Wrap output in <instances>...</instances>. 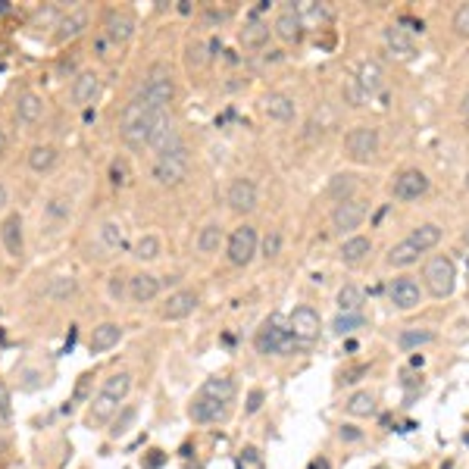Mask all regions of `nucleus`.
<instances>
[{"mask_svg": "<svg viewBox=\"0 0 469 469\" xmlns=\"http://www.w3.org/2000/svg\"><path fill=\"white\" fill-rule=\"evenodd\" d=\"M131 391V372H113L106 375L104 381H100L97 394H94L91 400V410H88V425H104L110 422L113 416L119 413V406H122V400L129 397Z\"/></svg>", "mask_w": 469, "mask_h": 469, "instance_id": "obj_2", "label": "nucleus"}, {"mask_svg": "<svg viewBox=\"0 0 469 469\" xmlns=\"http://www.w3.org/2000/svg\"><path fill=\"white\" fill-rule=\"evenodd\" d=\"M288 329L297 338L300 344H310L319 335V313L313 306H297V310L288 316Z\"/></svg>", "mask_w": 469, "mask_h": 469, "instance_id": "obj_19", "label": "nucleus"}, {"mask_svg": "<svg viewBox=\"0 0 469 469\" xmlns=\"http://www.w3.org/2000/svg\"><path fill=\"white\" fill-rule=\"evenodd\" d=\"M110 181H113L116 188L129 185V166H125V160H119V156L110 163Z\"/></svg>", "mask_w": 469, "mask_h": 469, "instance_id": "obj_47", "label": "nucleus"}, {"mask_svg": "<svg viewBox=\"0 0 469 469\" xmlns=\"http://www.w3.org/2000/svg\"><path fill=\"white\" fill-rule=\"evenodd\" d=\"M160 254H163V241L156 235H141L135 241V247H131V256L141 263H154Z\"/></svg>", "mask_w": 469, "mask_h": 469, "instance_id": "obj_35", "label": "nucleus"}, {"mask_svg": "<svg viewBox=\"0 0 469 469\" xmlns=\"http://www.w3.org/2000/svg\"><path fill=\"white\" fill-rule=\"evenodd\" d=\"M263 113H266L269 119H275V122H291L294 119V100L288 97V94H266L263 97Z\"/></svg>", "mask_w": 469, "mask_h": 469, "instance_id": "obj_29", "label": "nucleus"}, {"mask_svg": "<svg viewBox=\"0 0 469 469\" xmlns=\"http://www.w3.org/2000/svg\"><path fill=\"white\" fill-rule=\"evenodd\" d=\"M272 31L281 38V41H300V35H304V19H300L297 6H291V3L281 6L275 22H272Z\"/></svg>", "mask_w": 469, "mask_h": 469, "instance_id": "obj_23", "label": "nucleus"}, {"mask_svg": "<svg viewBox=\"0 0 469 469\" xmlns=\"http://www.w3.org/2000/svg\"><path fill=\"white\" fill-rule=\"evenodd\" d=\"M419 254H422V250H419L410 238H404L400 244H394V247L388 250V263H391V266H410V263L419 260Z\"/></svg>", "mask_w": 469, "mask_h": 469, "instance_id": "obj_36", "label": "nucleus"}, {"mask_svg": "<svg viewBox=\"0 0 469 469\" xmlns=\"http://www.w3.org/2000/svg\"><path fill=\"white\" fill-rule=\"evenodd\" d=\"M338 306H341V313H360L363 291L356 285H344L341 291H338Z\"/></svg>", "mask_w": 469, "mask_h": 469, "instance_id": "obj_42", "label": "nucleus"}, {"mask_svg": "<svg viewBox=\"0 0 469 469\" xmlns=\"http://www.w3.org/2000/svg\"><path fill=\"white\" fill-rule=\"evenodd\" d=\"M354 188H356L354 175L341 172V175H335V179L329 181V197H335L338 204H341V200H350V194H354Z\"/></svg>", "mask_w": 469, "mask_h": 469, "instance_id": "obj_41", "label": "nucleus"}, {"mask_svg": "<svg viewBox=\"0 0 469 469\" xmlns=\"http://www.w3.org/2000/svg\"><path fill=\"white\" fill-rule=\"evenodd\" d=\"M163 460H166V456H163L160 450H154V456L147 460V466H150V469H156V466H163Z\"/></svg>", "mask_w": 469, "mask_h": 469, "instance_id": "obj_57", "label": "nucleus"}, {"mask_svg": "<svg viewBox=\"0 0 469 469\" xmlns=\"http://www.w3.org/2000/svg\"><path fill=\"white\" fill-rule=\"evenodd\" d=\"M425 285L435 297H450L454 294V285H456V269H454V260L447 256H431L425 263Z\"/></svg>", "mask_w": 469, "mask_h": 469, "instance_id": "obj_8", "label": "nucleus"}, {"mask_svg": "<svg viewBox=\"0 0 469 469\" xmlns=\"http://www.w3.org/2000/svg\"><path fill=\"white\" fill-rule=\"evenodd\" d=\"M6 13H13V3L10 0H0V16H6Z\"/></svg>", "mask_w": 469, "mask_h": 469, "instance_id": "obj_59", "label": "nucleus"}, {"mask_svg": "<svg viewBox=\"0 0 469 469\" xmlns=\"http://www.w3.org/2000/svg\"><path fill=\"white\" fill-rule=\"evenodd\" d=\"M119 341H122V325L100 322V325H94L91 338H88V347H91V354H106V350L116 347Z\"/></svg>", "mask_w": 469, "mask_h": 469, "instance_id": "obj_26", "label": "nucleus"}, {"mask_svg": "<svg viewBox=\"0 0 469 469\" xmlns=\"http://www.w3.org/2000/svg\"><path fill=\"white\" fill-rule=\"evenodd\" d=\"M466 188H469V172H466Z\"/></svg>", "mask_w": 469, "mask_h": 469, "instance_id": "obj_62", "label": "nucleus"}, {"mask_svg": "<svg viewBox=\"0 0 469 469\" xmlns=\"http://www.w3.org/2000/svg\"><path fill=\"white\" fill-rule=\"evenodd\" d=\"M135 97H141L144 104L154 106V110H169V104H172V97H175V81H172V72H169L166 63H154V66L144 72V85Z\"/></svg>", "mask_w": 469, "mask_h": 469, "instance_id": "obj_5", "label": "nucleus"}, {"mask_svg": "<svg viewBox=\"0 0 469 469\" xmlns=\"http://www.w3.org/2000/svg\"><path fill=\"white\" fill-rule=\"evenodd\" d=\"M188 416L197 425H210V422H219V419L229 416V404H222V400H216V397H206V394H194L191 406H188Z\"/></svg>", "mask_w": 469, "mask_h": 469, "instance_id": "obj_16", "label": "nucleus"}, {"mask_svg": "<svg viewBox=\"0 0 469 469\" xmlns=\"http://www.w3.org/2000/svg\"><path fill=\"white\" fill-rule=\"evenodd\" d=\"M225 200H229L231 210L244 216V213H254V210H256V200H260V194H256V185H254V181L241 175V179H235V181L229 185V194H225Z\"/></svg>", "mask_w": 469, "mask_h": 469, "instance_id": "obj_17", "label": "nucleus"}, {"mask_svg": "<svg viewBox=\"0 0 469 469\" xmlns=\"http://www.w3.org/2000/svg\"><path fill=\"white\" fill-rule=\"evenodd\" d=\"M260 406H263V391H260V388H254V391L247 394V404H244V413L250 416V413H256Z\"/></svg>", "mask_w": 469, "mask_h": 469, "instance_id": "obj_51", "label": "nucleus"}, {"mask_svg": "<svg viewBox=\"0 0 469 469\" xmlns=\"http://www.w3.org/2000/svg\"><path fill=\"white\" fill-rule=\"evenodd\" d=\"M381 85H385V72H381V66L375 60H366L360 63V69H356L354 81L347 85V100L354 106H363L366 100H372L375 94L381 91Z\"/></svg>", "mask_w": 469, "mask_h": 469, "instance_id": "obj_6", "label": "nucleus"}, {"mask_svg": "<svg viewBox=\"0 0 469 469\" xmlns=\"http://www.w3.org/2000/svg\"><path fill=\"white\" fill-rule=\"evenodd\" d=\"M279 247H281V235H279V231H269L266 241H263V254L275 256V254H279Z\"/></svg>", "mask_w": 469, "mask_h": 469, "instance_id": "obj_50", "label": "nucleus"}, {"mask_svg": "<svg viewBox=\"0 0 469 469\" xmlns=\"http://www.w3.org/2000/svg\"><path fill=\"white\" fill-rule=\"evenodd\" d=\"M88 22H91V16H88L85 6H72L69 13H63L60 25H56V31H54V41H56V44L75 41V38H79L81 31L88 28Z\"/></svg>", "mask_w": 469, "mask_h": 469, "instance_id": "obj_22", "label": "nucleus"}, {"mask_svg": "<svg viewBox=\"0 0 469 469\" xmlns=\"http://www.w3.org/2000/svg\"><path fill=\"white\" fill-rule=\"evenodd\" d=\"M372 250V241H369L366 235H354L347 238V241L341 244V250H338V256H341V263H347V266H354V263H360L363 256Z\"/></svg>", "mask_w": 469, "mask_h": 469, "instance_id": "obj_32", "label": "nucleus"}, {"mask_svg": "<svg viewBox=\"0 0 469 469\" xmlns=\"http://www.w3.org/2000/svg\"><path fill=\"white\" fill-rule=\"evenodd\" d=\"M94 238H97V254L94 256H110V254H116V250H122L125 229L116 219H104V222L94 229Z\"/></svg>", "mask_w": 469, "mask_h": 469, "instance_id": "obj_21", "label": "nucleus"}, {"mask_svg": "<svg viewBox=\"0 0 469 469\" xmlns=\"http://www.w3.org/2000/svg\"><path fill=\"white\" fill-rule=\"evenodd\" d=\"M344 406H347L350 416H372V413H375V394L356 391V394H350Z\"/></svg>", "mask_w": 469, "mask_h": 469, "instance_id": "obj_38", "label": "nucleus"}, {"mask_svg": "<svg viewBox=\"0 0 469 469\" xmlns=\"http://www.w3.org/2000/svg\"><path fill=\"white\" fill-rule=\"evenodd\" d=\"M463 119H466V122H469V94H466V97H463Z\"/></svg>", "mask_w": 469, "mask_h": 469, "instance_id": "obj_60", "label": "nucleus"}, {"mask_svg": "<svg viewBox=\"0 0 469 469\" xmlns=\"http://www.w3.org/2000/svg\"><path fill=\"white\" fill-rule=\"evenodd\" d=\"M135 28L138 22L129 10H110L104 19V38L110 44H129L135 38Z\"/></svg>", "mask_w": 469, "mask_h": 469, "instance_id": "obj_11", "label": "nucleus"}, {"mask_svg": "<svg viewBox=\"0 0 469 469\" xmlns=\"http://www.w3.org/2000/svg\"><path fill=\"white\" fill-rule=\"evenodd\" d=\"M75 291H79L75 275H56V279H50V285L44 288V297H47L50 304H66L69 297H75Z\"/></svg>", "mask_w": 469, "mask_h": 469, "instance_id": "obj_30", "label": "nucleus"}, {"mask_svg": "<svg viewBox=\"0 0 469 469\" xmlns=\"http://www.w3.org/2000/svg\"><path fill=\"white\" fill-rule=\"evenodd\" d=\"M25 163H28V169L35 175H47V172H54V166L60 163V150H56L54 144H35V147H28V154H25Z\"/></svg>", "mask_w": 469, "mask_h": 469, "instance_id": "obj_25", "label": "nucleus"}, {"mask_svg": "<svg viewBox=\"0 0 469 469\" xmlns=\"http://www.w3.org/2000/svg\"><path fill=\"white\" fill-rule=\"evenodd\" d=\"M363 325H366V319H363L360 313H341V316H335V322H331V331L344 338V335H354Z\"/></svg>", "mask_w": 469, "mask_h": 469, "instance_id": "obj_43", "label": "nucleus"}, {"mask_svg": "<svg viewBox=\"0 0 469 469\" xmlns=\"http://www.w3.org/2000/svg\"><path fill=\"white\" fill-rule=\"evenodd\" d=\"M72 219V194H50L41 206V231L47 225V231H60L63 225Z\"/></svg>", "mask_w": 469, "mask_h": 469, "instance_id": "obj_10", "label": "nucleus"}, {"mask_svg": "<svg viewBox=\"0 0 469 469\" xmlns=\"http://www.w3.org/2000/svg\"><path fill=\"white\" fill-rule=\"evenodd\" d=\"M6 147H10V135H6V129L0 125V156L6 154Z\"/></svg>", "mask_w": 469, "mask_h": 469, "instance_id": "obj_55", "label": "nucleus"}, {"mask_svg": "<svg viewBox=\"0 0 469 469\" xmlns=\"http://www.w3.org/2000/svg\"><path fill=\"white\" fill-rule=\"evenodd\" d=\"M125 294V285H122V275H113L110 279V297L113 300H119Z\"/></svg>", "mask_w": 469, "mask_h": 469, "instance_id": "obj_52", "label": "nucleus"}, {"mask_svg": "<svg viewBox=\"0 0 469 469\" xmlns=\"http://www.w3.org/2000/svg\"><path fill=\"white\" fill-rule=\"evenodd\" d=\"M425 191H429V179H425V172H419V169H404V172L394 175V181H391V194L397 200H419Z\"/></svg>", "mask_w": 469, "mask_h": 469, "instance_id": "obj_14", "label": "nucleus"}, {"mask_svg": "<svg viewBox=\"0 0 469 469\" xmlns=\"http://www.w3.org/2000/svg\"><path fill=\"white\" fill-rule=\"evenodd\" d=\"M363 219H366V200H360V197L341 200V204H335V210H331V225H335L338 231L360 229Z\"/></svg>", "mask_w": 469, "mask_h": 469, "instance_id": "obj_15", "label": "nucleus"}, {"mask_svg": "<svg viewBox=\"0 0 469 469\" xmlns=\"http://www.w3.org/2000/svg\"><path fill=\"white\" fill-rule=\"evenodd\" d=\"M0 416L3 419H13V400H10V388L6 381L0 379Z\"/></svg>", "mask_w": 469, "mask_h": 469, "instance_id": "obj_49", "label": "nucleus"}, {"mask_svg": "<svg viewBox=\"0 0 469 469\" xmlns=\"http://www.w3.org/2000/svg\"><path fill=\"white\" fill-rule=\"evenodd\" d=\"M463 444H466V447H469V431H466V435H463Z\"/></svg>", "mask_w": 469, "mask_h": 469, "instance_id": "obj_61", "label": "nucleus"}, {"mask_svg": "<svg viewBox=\"0 0 469 469\" xmlns=\"http://www.w3.org/2000/svg\"><path fill=\"white\" fill-rule=\"evenodd\" d=\"M60 19H63V10L56 3H50V6H41V10L31 16V28H38V31H47V28H56L60 25Z\"/></svg>", "mask_w": 469, "mask_h": 469, "instance_id": "obj_39", "label": "nucleus"}, {"mask_svg": "<svg viewBox=\"0 0 469 469\" xmlns=\"http://www.w3.org/2000/svg\"><path fill=\"white\" fill-rule=\"evenodd\" d=\"M410 241L425 254V250H431L438 241H441V229H438L435 222H425V225H419V229L410 231Z\"/></svg>", "mask_w": 469, "mask_h": 469, "instance_id": "obj_37", "label": "nucleus"}, {"mask_svg": "<svg viewBox=\"0 0 469 469\" xmlns=\"http://www.w3.org/2000/svg\"><path fill=\"white\" fill-rule=\"evenodd\" d=\"M44 116V100L38 97L35 91H22L16 97V104H13V119H16V125H22V129H31V125H38Z\"/></svg>", "mask_w": 469, "mask_h": 469, "instance_id": "obj_20", "label": "nucleus"}, {"mask_svg": "<svg viewBox=\"0 0 469 469\" xmlns=\"http://www.w3.org/2000/svg\"><path fill=\"white\" fill-rule=\"evenodd\" d=\"M254 347L260 350V354H272V356H285V354H294V350L300 347V341L291 335V329H288V322L281 316H269L266 322L260 325V331H256L254 338Z\"/></svg>", "mask_w": 469, "mask_h": 469, "instance_id": "obj_4", "label": "nucleus"}, {"mask_svg": "<svg viewBox=\"0 0 469 469\" xmlns=\"http://www.w3.org/2000/svg\"><path fill=\"white\" fill-rule=\"evenodd\" d=\"M310 469H331V463L325 460V456H316V460L310 463Z\"/></svg>", "mask_w": 469, "mask_h": 469, "instance_id": "obj_58", "label": "nucleus"}, {"mask_svg": "<svg viewBox=\"0 0 469 469\" xmlns=\"http://www.w3.org/2000/svg\"><path fill=\"white\" fill-rule=\"evenodd\" d=\"M191 172V150H188L185 138H179L175 144H169L166 150L154 154V163H150V179L160 188H179L181 181Z\"/></svg>", "mask_w": 469, "mask_h": 469, "instance_id": "obj_3", "label": "nucleus"}, {"mask_svg": "<svg viewBox=\"0 0 469 469\" xmlns=\"http://www.w3.org/2000/svg\"><path fill=\"white\" fill-rule=\"evenodd\" d=\"M156 294H160V279L154 272H135L129 279V297L135 304H150L156 300Z\"/></svg>", "mask_w": 469, "mask_h": 469, "instance_id": "obj_27", "label": "nucleus"}, {"mask_svg": "<svg viewBox=\"0 0 469 469\" xmlns=\"http://www.w3.org/2000/svg\"><path fill=\"white\" fill-rule=\"evenodd\" d=\"M229 263L231 266H250V260L256 256V229L254 225H238L229 235Z\"/></svg>", "mask_w": 469, "mask_h": 469, "instance_id": "obj_9", "label": "nucleus"}, {"mask_svg": "<svg viewBox=\"0 0 469 469\" xmlns=\"http://www.w3.org/2000/svg\"><path fill=\"white\" fill-rule=\"evenodd\" d=\"M163 113H169V110H154L141 97H131L122 106V113H119V138H122L125 147H131V150L150 147V138H154V129Z\"/></svg>", "mask_w": 469, "mask_h": 469, "instance_id": "obj_1", "label": "nucleus"}, {"mask_svg": "<svg viewBox=\"0 0 469 469\" xmlns=\"http://www.w3.org/2000/svg\"><path fill=\"white\" fill-rule=\"evenodd\" d=\"M97 97H100V72L85 69V72L75 75L72 88H69V100H72V106L85 110V106H91Z\"/></svg>", "mask_w": 469, "mask_h": 469, "instance_id": "obj_12", "label": "nucleus"}, {"mask_svg": "<svg viewBox=\"0 0 469 469\" xmlns=\"http://www.w3.org/2000/svg\"><path fill=\"white\" fill-rule=\"evenodd\" d=\"M135 416H138V410H135V406H125V410H122V416H119L116 422H113V429H110V438H119V435H125V431H129V425L135 422Z\"/></svg>", "mask_w": 469, "mask_h": 469, "instance_id": "obj_46", "label": "nucleus"}, {"mask_svg": "<svg viewBox=\"0 0 469 469\" xmlns=\"http://www.w3.org/2000/svg\"><path fill=\"white\" fill-rule=\"evenodd\" d=\"M379 129H372V125H354V129L344 135V150H347V156L354 163H369L375 160V154H379Z\"/></svg>", "mask_w": 469, "mask_h": 469, "instance_id": "obj_7", "label": "nucleus"}, {"mask_svg": "<svg viewBox=\"0 0 469 469\" xmlns=\"http://www.w3.org/2000/svg\"><path fill=\"white\" fill-rule=\"evenodd\" d=\"M6 204H10V191H6V185L0 181V213L6 210Z\"/></svg>", "mask_w": 469, "mask_h": 469, "instance_id": "obj_56", "label": "nucleus"}, {"mask_svg": "<svg viewBox=\"0 0 469 469\" xmlns=\"http://www.w3.org/2000/svg\"><path fill=\"white\" fill-rule=\"evenodd\" d=\"M194 310H197V294L188 291V288H181V291L169 294L166 304L160 306V319H166V322H179V319L191 316Z\"/></svg>", "mask_w": 469, "mask_h": 469, "instance_id": "obj_18", "label": "nucleus"}, {"mask_svg": "<svg viewBox=\"0 0 469 469\" xmlns=\"http://www.w3.org/2000/svg\"><path fill=\"white\" fill-rule=\"evenodd\" d=\"M388 297H391V304L397 306V310H413V306H419V300H422V291H419V285L413 279L400 275V279L391 281Z\"/></svg>", "mask_w": 469, "mask_h": 469, "instance_id": "obj_24", "label": "nucleus"}, {"mask_svg": "<svg viewBox=\"0 0 469 469\" xmlns=\"http://www.w3.org/2000/svg\"><path fill=\"white\" fill-rule=\"evenodd\" d=\"M206 56H210V54H206L204 44H200V41H191V44L185 47V66L191 69V72H194V69H204V66H206Z\"/></svg>", "mask_w": 469, "mask_h": 469, "instance_id": "obj_44", "label": "nucleus"}, {"mask_svg": "<svg viewBox=\"0 0 469 469\" xmlns=\"http://www.w3.org/2000/svg\"><path fill=\"white\" fill-rule=\"evenodd\" d=\"M454 28H456V35L469 38V3H463L460 10L454 13Z\"/></svg>", "mask_w": 469, "mask_h": 469, "instance_id": "obj_48", "label": "nucleus"}, {"mask_svg": "<svg viewBox=\"0 0 469 469\" xmlns=\"http://www.w3.org/2000/svg\"><path fill=\"white\" fill-rule=\"evenodd\" d=\"M0 244H3V250L13 256V260H22V254H25V225H22V216H19V213L3 216V222H0Z\"/></svg>", "mask_w": 469, "mask_h": 469, "instance_id": "obj_13", "label": "nucleus"}, {"mask_svg": "<svg viewBox=\"0 0 469 469\" xmlns=\"http://www.w3.org/2000/svg\"><path fill=\"white\" fill-rule=\"evenodd\" d=\"M297 10H300V19H310V22H319V25L331 19V6L325 3H300Z\"/></svg>", "mask_w": 469, "mask_h": 469, "instance_id": "obj_45", "label": "nucleus"}, {"mask_svg": "<svg viewBox=\"0 0 469 469\" xmlns=\"http://www.w3.org/2000/svg\"><path fill=\"white\" fill-rule=\"evenodd\" d=\"M341 438H344V441H360L363 431L356 429V425H341Z\"/></svg>", "mask_w": 469, "mask_h": 469, "instance_id": "obj_53", "label": "nucleus"}, {"mask_svg": "<svg viewBox=\"0 0 469 469\" xmlns=\"http://www.w3.org/2000/svg\"><path fill=\"white\" fill-rule=\"evenodd\" d=\"M363 372H369V366H356V369H347V372H344V381H356V379H360Z\"/></svg>", "mask_w": 469, "mask_h": 469, "instance_id": "obj_54", "label": "nucleus"}, {"mask_svg": "<svg viewBox=\"0 0 469 469\" xmlns=\"http://www.w3.org/2000/svg\"><path fill=\"white\" fill-rule=\"evenodd\" d=\"M235 391L238 388L229 375H213V379H206L204 385H200L197 394H206V397H216V400H222V404H231V400H235Z\"/></svg>", "mask_w": 469, "mask_h": 469, "instance_id": "obj_31", "label": "nucleus"}, {"mask_svg": "<svg viewBox=\"0 0 469 469\" xmlns=\"http://www.w3.org/2000/svg\"><path fill=\"white\" fill-rule=\"evenodd\" d=\"M385 47L391 50V56H397V60H413V56H416V41H413V38L406 35V28H400V25H388L385 28Z\"/></svg>", "mask_w": 469, "mask_h": 469, "instance_id": "obj_28", "label": "nucleus"}, {"mask_svg": "<svg viewBox=\"0 0 469 469\" xmlns=\"http://www.w3.org/2000/svg\"><path fill=\"white\" fill-rule=\"evenodd\" d=\"M269 41V22H263L260 16H250V22L241 28V44L244 47H263Z\"/></svg>", "mask_w": 469, "mask_h": 469, "instance_id": "obj_33", "label": "nucleus"}, {"mask_svg": "<svg viewBox=\"0 0 469 469\" xmlns=\"http://www.w3.org/2000/svg\"><path fill=\"white\" fill-rule=\"evenodd\" d=\"M429 341H435V331H429V329H406V331H400V338H397L400 350L422 347V344H429Z\"/></svg>", "mask_w": 469, "mask_h": 469, "instance_id": "obj_40", "label": "nucleus"}, {"mask_svg": "<svg viewBox=\"0 0 469 469\" xmlns=\"http://www.w3.org/2000/svg\"><path fill=\"white\" fill-rule=\"evenodd\" d=\"M219 244H222V225L219 222H206L204 229L197 231V238H194V247H197L200 254H216Z\"/></svg>", "mask_w": 469, "mask_h": 469, "instance_id": "obj_34", "label": "nucleus"}]
</instances>
